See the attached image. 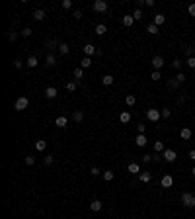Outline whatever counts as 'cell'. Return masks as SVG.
<instances>
[{"label": "cell", "mask_w": 195, "mask_h": 219, "mask_svg": "<svg viewBox=\"0 0 195 219\" xmlns=\"http://www.w3.org/2000/svg\"><path fill=\"white\" fill-rule=\"evenodd\" d=\"M181 204H184L185 208H195V194L184 192V194H181Z\"/></svg>", "instance_id": "1"}, {"label": "cell", "mask_w": 195, "mask_h": 219, "mask_svg": "<svg viewBox=\"0 0 195 219\" xmlns=\"http://www.w3.org/2000/svg\"><path fill=\"white\" fill-rule=\"evenodd\" d=\"M27 106H30V100H27V96H22V98H18V100H16L14 108L18 110V111H24V110L27 108Z\"/></svg>", "instance_id": "2"}, {"label": "cell", "mask_w": 195, "mask_h": 219, "mask_svg": "<svg viewBox=\"0 0 195 219\" xmlns=\"http://www.w3.org/2000/svg\"><path fill=\"white\" fill-rule=\"evenodd\" d=\"M162 118V115H160V110H154V108H150V110H146V119L148 121H158V119Z\"/></svg>", "instance_id": "3"}, {"label": "cell", "mask_w": 195, "mask_h": 219, "mask_svg": "<svg viewBox=\"0 0 195 219\" xmlns=\"http://www.w3.org/2000/svg\"><path fill=\"white\" fill-rule=\"evenodd\" d=\"M164 65H166V63H164V59H162L160 55H154V57H152V69H154V71H160Z\"/></svg>", "instance_id": "4"}, {"label": "cell", "mask_w": 195, "mask_h": 219, "mask_svg": "<svg viewBox=\"0 0 195 219\" xmlns=\"http://www.w3.org/2000/svg\"><path fill=\"white\" fill-rule=\"evenodd\" d=\"M107 10V2L105 0H96L94 2V12H98V14H102V12Z\"/></svg>", "instance_id": "5"}, {"label": "cell", "mask_w": 195, "mask_h": 219, "mask_svg": "<svg viewBox=\"0 0 195 219\" xmlns=\"http://www.w3.org/2000/svg\"><path fill=\"white\" fill-rule=\"evenodd\" d=\"M162 156H164V160H168V163H174V160L178 159L176 151H172V149H166V151L162 153Z\"/></svg>", "instance_id": "6"}, {"label": "cell", "mask_w": 195, "mask_h": 219, "mask_svg": "<svg viewBox=\"0 0 195 219\" xmlns=\"http://www.w3.org/2000/svg\"><path fill=\"white\" fill-rule=\"evenodd\" d=\"M160 184H162V188H172V186H174V178L170 174H166V176H162Z\"/></svg>", "instance_id": "7"}, {"label": "cell", "mask_w": 195, "mask_h": 219, "mask_svg": "<svg viewBox=\"0 0 195 219\" xmlns=\"http://www.w3.org/2000/svg\"><path fill=\"white\" fill-rule=\"evenodd\" d=\"M96 51H98V49H96V47H94V45H92V43H88V45H84V55H86V57H90V59H92V55H96Z\"/></svg>", "instance_id": "8"}, {"label": "cell", "mask_w": 195, "mask_h": 219, "mask_svg": "<svg viewBox=\"0 0 195 219\" xmlns=\"http://www.w3.org/2000/svg\"><path fill=\"white\" fill-rule=\"evenodd\" d=\"M191 129H189V127H181V131H180V137L184 139V141H189V139H191Z\"/></svg>", "instance_id": "9"}, {"label": "cell", "mask_w": 195, "mask_h": 219, "mask_svg": "<svg viewBox=\"0 0 195 219\" xmlns=\"http://www.w3.org/2000/svg\"><path fill=\"white\" fill-rule=\"evenodd\" d=\"M57 94H59V90H57L55 86H49V88L45 90V96H47L49 100H53V98H57Z\"/></svg>", "instance_id": "10"}, {"label": "cell", "mask_w": 195, "mask_h": 219, "mask_svg": "<svg viewBox=\"0 0 195 219\" xmlns=\"http://www.w3.org/2000/svg\"><path fill=\"white\" fill-rule=\"evenodd\" d=\"M45 65H47L49 69H51V67H55V65H57V59H55V55H53V53H49V55L45 57Z\"/></svg>", "instance_id": "11"}, {"label": "cell", "mask_w": 195, "mask_h": 219, "mask_svg": "<svg viewBox=\"0 0 195 219\" xmlns=\"http://www.w3.org/2000/svg\"><path fill=\"white\" fill-rule=\"evenodd\" d=\"M66 123H68V119H66L64 115H59V118L55 119V125H57V127H61V129H63V127H66Z\"/></svg>", "instance_id": "12"}, {"label": "cell", "mask_w": 195, "mask_h": 219, "mask_svg": "<svg viewBox=\"0 0 195 219\" xmlns=\"http://www.w3.org/2000/svg\"><path fill=\"white\" fill-rule=\"evenodd\" d=\"M113 80H115V78L111 76V74H103V76H102V84L103 86H111V84H113Z\"/></svg>", "instance_id": "13"}, {"label": "cell", "mask_w": 195, "mask_h": 219, "mask_svg": "<svg viewBox=\"0 0 195 219\" xmlns=\"http://www.w3.org/2000/svg\"><path fill=\"white\" fill-rule=\"evenodd\" d=\"M146 143H148V139L144 137V133H139V135H137V147H144Z\"/></svg>", "instance_id": "14"}, {"label": "cell", "mask_w": 195, "mask_h": 219, "mask_svg": "<svg viewBox=\"0 0 195 219\" xmlns=\"http://www.w3.org/2000/svg\"><path fill=\"white\" fill-rule=\"evenodd\" d=\"M121 22H123V26H125V27H131L133 22H135V18H133V14H131V16H123Z\"/></svg>", "instance_id": "15"}, {"label": "cell", "mask_w": 195, "mask_h": 219, "mask_svg": "<svg viewBox=\"0 0 195 219\" xmlns=\"http://www.w3.org/2000/svg\"><path fill=\"white\" fill-rule=\"evenodd\" d=\"M37 65H39V61H37V57H35V55L27 57V67H30V69H35Z\"/></svg>", "instance_id": "16"}, {"label": "cell", "mask_w": 195, "mask_h": 219, "mask_svg": "<svg viewBox=\"0 0 195 219\" xmlns=\"http://www.w3.org/2000/svg\"><path fill=\"white\" fill-rule=\"evenodd\" d=\"M127 170L131 172V174H137V172H140V166L137 163H129V166H127Z\"/></svg>", "instance_id": "17"}, {"label": "cell", "mask_w": 195, "mask_h": 219, "mask_svg": "<svg viewBox=\"0 0 195 219\" xmlns=\"http://www.w3.org/2000/svg\"><path fill=\"white\" fill-rule=\"evenodd\" d=\"M146 31H148V34H152V35H156L160 30H158V26H156V24H152V22H150V24L146 26Z\"/></svg>", "instance_id": "18"}, {"label": "cell", "mask_w": 195, "mask_h": 219, "mask_svg": "<svg viewBox=\"0 0 195 219\" xmlns=\"http://www.w3.org/2000/svg\"><path fill=\"white\" fill-rule=\"evenodd\" d=\"M119 119H121V123H129L131 121V114L129 111H121V114H119Z\"/></svg>", "instance_id": "19"}, {"label": "cell", "mask_w": 195, "mask_h": 219, "mask_svg": "<svg viewBox=\"0 0 195 219\" xmlns=\"http://www.w3.org/2000/svg\"><path fill=\"white\" fill-rule=\"evenodd\" d=\"M33 20H37V22L45 20V10H35L33 12Z\"/></svg>", "instance_id": "20"}, {"label": "cell", "mask_w": 195, "mask_h": 219, "mask_svg": "<svg viewBox=\"0 0 195 219\" xmlns=\"http://www.w3.org/2000/svg\"><path fill=\"white\" fill-rule=\"evenodd\" d=\"M164 22H166V16H164V14H156V16H154V22H152V24H156V26H162Z\"/></svg>", "instance_id": "21"}, {"label": "cell", "mask_w": 195, "mask_h": 219, "mask_svg": "<svg viewBox=\"0 0 195 219\" xmlns=\"http://www.w3.org/2000/svg\"><path fill=\"white\" fill-rule=\"evenodd\" d=\"M105 31H107L105 24H98L96 26V35H105Z\"/></svg>", "instance_id": "22"}, {"label": "cell", "mask_w": 195, "mask_h": 219, "mask_svg": "<svg viewBox=\"0 0 195 219\" xmlns=\"http://www.w3.org/2000/svg\"><path fill=\"white\" fill-rule=\"evenodd\" d=\"M80 67L82 69H90L92 67V59H90V57H84V59L80 61Z\"/></svg>", "instance_id": "23"}, {"label": "cell", "mask_w": 195, "mask_h": 219, "mask_svg": "<svg viewBox=\"0 0 195 219\" xmlns=\"http://www.w3.org/2000/svg\"><path fill=\"white\" fill-rule=\"evenodd\" d=\"M90 209H92V211H99V209H102V201H99V200H94L92 204H90Z\"/></svg>", "instance_id": "24"}, {"label": "cell", "mask_w": 195, "mask_h": 219, "mask_svg": "<svg viewBox=\"0 0 195 219\" xmlns=\"http://www.w3.org/2000/svg\"><path fill=\"white\" fill-rule=\"evenodd\" d=\"M59 53H61V55H68V53H70V47L66 43H61L59 45Z\"/></svg>", "instance_id": "25"}, {"label": "cell", "mask_w": 195, "mask_h": 219, "mask_svg": "<svg viewBox=\"0 0 195 219\" xmlns=\"http://www.w3.org/2000/svg\"><path fill=\"white\" fill-rule=\"evenodd\" d=\"M72 119H74V123H80L82 119H84V114H82V111H74V114H72Z\"/></svg>", "instance_id": "26"}, {"label": "cell", "mask_w": 195, "mask_h": 219, "mask_svg": "<svg viewBox=\"0 0 195 219\" xmlns=\"http://www.w3.org/2000/svg\"><path fill=\"white\" fill-rule=\"evenodd\" d=\"M150 180H152L150 172H140V182H150Z\"/></svg>", "instance_id": "27"}, {"label": "cell", "mask_w": 195, "mask_h": 219, "mask_svg": "<svg viewBox=\"0 0 195 219\" xmlns=\"http://www.w3.org/2000/svg\"><path fill=\"white\" fill-rule=\"evenodd\" d=\"M154 151L156 153H164L166 149H164V143L162 141H154Z\"/></svg>", "instance_id": "28"}, {"label": "cell", "mask_w": 195, "mask_h": 219, "mask_svg": "<svg viewBox=\"0 0 195 219\" xmlns=\"http://www.w3.org/2000/svg\"><path fill=\"white\" fill-rule=\"evenodd\" d=\"M178 86H180V82L176 80V78H168V88H172V90H176Z\"/></svg>", "instance_id": "29"}, {"label": "cell", "mask_w": 195, "mask_h": 219, "mask_svg": "<svg viewBox=\"0 0 195 219\" xmlns=\"http://www.w3.org/2000/svg\"><path fill=\"white\" fill-rule=\"evenodd\" d=\"M35 149L37 151H45L47 149V141H35Z\"/></svg>", "instance_id": "30"}, {"label": "cell", "mask_w": 195, "mask_h": 219, "mask_svg": "<svg viewBox=\"0 0 195 219\" xmlns=\"http://www.w3.org/2000/svg\"><path fill=\"white\" fill-rule=\"evenodd\" d=\"M125 104H127V106H135V104H137V98L133 96V94H129V96L125 98Z\"/></svg>", "instance_id": "31"}, {"label": "cell", "mask_w": 195, "mask_h": 219, "mask_svg": "<svg viewBox=\"0 0 195 219\" xmlns=\"http://www.w3.org/2000/svg\"><path fill=\"white\" fill-rule=\"evenodd\" d=\"M103 178H105V182H111V180L115 178V174L111 170H105V172H103Z\"/></svg>", "instance_id": "32"}, {"label": "cell", "mask_w": 195, "mask_h": 219, "mask_svg": "<svg viewBox=\"0 0 195 219\" xmlns=\"http://www.w3.org/2000/svg\"><path fill=\"white\" fill-rule=\"evenodd\" d=\"M53 160H55V156H53V155H47V156L43 159V164H45V166H51Z\"/></svg>", "instance_id": "33"}, {"label": "cell", "mask_w": 195, "mask_h": 219, "mask_svg": "<svg viewBox=\"0 0 195 219\" xmlns=\"http://www.w3.org/2000/svg\"><path fill=\"white\" fill-rule=\"evenodd\" d=\"M59 45H61V43H57L55 39H49L47 43H45V47H47V49H55V47H59Z\"/></svg>", "instance_id": "34"}, {"label": "cell", "mask_w": 195, "mask_h": 219, "mask_svg": "<svg viewBox=\"0 0 195 219\" xmlns=\"http://www.w3.org/2000/svg\"><path fill=\"white\" fill-rule=\"evenodd\" d=\"M185 55H187V59H189V57H195V47L187 45V47H185Z\"/></svg>", "instance_id": "35"}, {"label": "cell", "mask_w": 195, "mask_h": 219, "mask_svg": "<svg viewBox=\"0 0 195 219\" xmlns=\"http://www.w3.org/2000/svg\"><path fill=\"white\" fill-rule=\"evenodd\" d=\"M20 34H22L24 37H30V35L33 34V31H31V27H30V26H26V27H24V30H22V31H20Z\"/></svg>", "instance_id": "36"}, {"label": "cell", "mask_w": 195, "mask_h": 219, "mask_svg": "<svg viewBox=\"0 0 195 219\" xmlns=\"http://www.w3.org/2000/svg\"><path fill=\"white\" fill-rule=\"evenodd\" d=\"M172 67L176 69V71H180V69H181V59H174L172 61Z\"/></svg>", "instance_id": "37"}, {"label": "cell", "mask_w": 195, "mask_h": 219, "mask_svg": "<svg viewBox=\"0 0 195 219\" xmlns=\"http://www.w3.org/2000/svg\"><path fill=\"white\" fill-rule=\"evenodd\" d=\"M76 88H78V84H76V82H68V84H66V90H68V92H74Z\"/></svg>", "instance_id": "38"}, {"label": "cell", "mask_w": 195, "mask_h": 219, "mask_svg": "<svg viewBox=\"0 0 195 219\" xmlns=\"http://www.w3.org/2000/svg\"><path fill=\"white\" fill-rule=\"evenodd\" d=\"M8 39H10V41H16V39H18V34H16L14 30H10V31H8Z\"/></svg>", "instance_id": "39"}, {"label": "cell", "mask_w": 195, "mask_h": 219, "mask_svg": "<svg viewBox=\"0 0 195 219\" xmlns=\"http://www.w3.org/2000/svg\"><path fill=\"white\" fill-rule=\"evenodd\" d=\"M82 74H84V69H82V67L74 69V76H76V78H82Z\"/></svg>", "instance_id": "40"}, {"label": "cell", "mask_w": 195, "mask_h": 219, "mask_svg": "<svg viewBox=\"0 0 195 219\" xmlns=\"http://www.w3.org/2000/svg\"><path fill=\"white\" fill-rule=\"evenodd\" d=\"M150 78H152V80H160V78H162V74H160V71H152Z\"/></svg>", "instance_id": "41"}, {"label": "cell", "mask_w": 195, "mask_h": 219, "mask_svg": "<svg viewBox=\"0 0 195 219\" xmlns=\"http://www.w3.org/2000/svg\"><path fill=\"white\" fill-rule=\"evenodd\" d=\"M26 164L27 166H33L35 164V156H26Z\"/></svg>", "instance_id": "42"}, {"label": "cell", "mask_w": 195, "mask_h": 219, "mask_svg": "<svg viewBox=\"0 0 195 219\" xmlns=\"http://www.w3.org/2000/svg\"><path fill=\"white\" fill-rule=\"evenodd\" d=\"M90 174H92V176H98V174H102V170H99L98 166H92V168H90Z\"/></svg>", "instance_id": "43"}, {"label": "cell", "mask_w": 195, "mask_h": 219, "mask_svg": "<svg viewBox=\"0 0 195 219\" xmlns=\"http://www.w3.org/2000/svg\"><path fill=\"white\" fill-rule=\"evenodd\" d=\"M133 18H135V20H140V18H143V12H140L139 8H137V10L133 12Z\"/></svg>", "instance_id": "44"}, {"label": "cell", "mask_w": 195, "mask_h": 219, "mask_svg": "<svg viewBox=\"0 0 195 219\" xmlns=\"http://www.w3.org/2000/svg\"><path fill=\"white\" fill-rule=\"evenodd\" d=\"M160 115H162V118H166V119H168L170 115H172V111H170L168 108H166V110H162V111H160Z\"/></svg>", "instance_id": "45"}, {"label": "cell", "mask_w": 195, "mask_h": 219, "mask_svg": "<svg viewBox=\"0 0 195 219\" xmlns=\"http://www.w3.org/2000/svg\"><path fill=\"white\" fill-rule=\"evenodd\" d=\"M187 67L189 69H195V57H189V59H187Z\"/></svg>", "instance_id": "46"}, {"label": "cell", "mask_w": 195, "mask_h": 219, "mask_svg": "<svg viewBox=\"0 0 195 219\" xmlns=\"http://www.w3.org/2000/svg\"><path fill=\"white\" fill-rule=\"evenodd\" d=\"M63 8H66V10L72 8V0H63Z\"/></svg>", "instance_id": "47"}, {"label": "cell", "mask_w": 195, "mask_h": 219, "mask_svg": "<svg viewBox=\"0 0 195 219\" xmlns=\"http://www.w3.org/2000/svg\"><path fill=\"white\" fill-rule=\"evenodd\" d=\"M176 80H178V82H180V84H181V82H184V80H185V74H184V72H178V76H176Z\"/></svg>", "instance_id": "48"}, {"label": "cell", "mask_w": 195, "mask_h": 219, "mask_svg": "<svg viewBox=\"0 0 195 219\" xmlns=\"http://www.w3.org/2000/svg\"><path fill=\"white\" fill-rule=\"evenodd\" d=\"M14 67H16V69H22V67H24V61L16 59V61H14Z\"/></svg>", "instance_id": "49"}, {"label": "cell", "mask_w": 195, "mask_h": 219, "mask_svg": "<svg viewBox=\"0 0 195 219\" xmlns=\"http://www.w3.org/2000/svg\"><path fill=\"white\" fill-rule=\"evenodd\" d=\"M152 160V155H143V163H150Z\"/></svg>", "instance_id": "50"}, {"label": "cell", "mask_w": 195, "mask_h": 219, "mask_svg": "<svg viewBox=\"0 0 195 219\" xmlns=\"http://www.w3.org/2000/svg\"><path fill=\"white\" fill-rule=\"evenodd\" d=\"M187 12H189V14H191V16H195V4H189Z\"/></svg>", "instance_id": "51"}, {"label": "cell", "mask_w": 195, "mask_h": 219, "mask_svg": "<svg viewBox=\"0 0 195 219\" xmlns=\"http://www.w3.org/2000/svg\"><path fill=\"white\" fill-rule=\"evenodd\" d=\"M74 18L80 20V18H82V12H80V10H74Z\"/></svg>", "instance_id": "52"}, {"label": "cell", "mask_w": 195, "mask_h": 219, "mask_svg": "<svg viewBox=\"0 0 195 219\" xmlns=\"http://www.w3.org/2000/svg\"><path fill=\"white\" fill-rule=\"evenodd\" d=\"M144 129H146V125H137V131H139V133H144Z\"/></svg>", "instance_id": "53"}, {"label": "cell", "mask_w": 195, "mask_h": 219, "mask_svg": "<svg viewBox=\"0 0 195 219\" xmlns=\"http://www.w3.org/2000/svg\"><path fill=\"white\" fill-rule=\"evenodd\" d=\"M144 4H146L148 8H152V6H154V0H144Z\"/></svg>", "instance_id": "54"}, {"label": "cell", "mask_w": 195, "mask_h": 219, "mask_svg": "<svg viewBox=\"0 0 195 219\" xmlns=\"http://www.w3.org/2000/svg\"><path fill=\"white\" fill-rule=\"evenodd\" d=\"M189 159L195 160V149H193V151H189Z\"/></svg>", "instance_id": "55"}, {"label": "cell", "mask_w": 195, "mask_h": 219, "mask_svg": "<svg viewBox=\"0 0 195 219\" xmlns=\"http://www.w3.org/2000/svg\"><path fill=\"white\" fill-rule=\"evenodd\" d=\"M191 174H193V176H195V166H193V168H191Z\"/></svg>", "instance_id": "56"}, {"label": "cell", "mask_w": 195, "mask_h": 219, "mask_svg": "<svg viewBox=\"0 0 195 219\" xmlns=\"http://www.w3.org/2000/svg\"><path fill=\"white\" fill-rule=\"evenodd\" d=\"M193 24H195V22H193Z\"/></svg>", "instance_id": "57"}]
</instances>
